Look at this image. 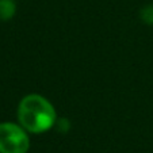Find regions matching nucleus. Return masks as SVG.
<instances>
[{
    "mask_svg": "<svg viewBox=\"0 0 153 153\" xmlns=\"http://www.w3.org/2000/svg\"><path fill=\"white\" fill-rule=\"evenodd\" d=\"M22 125L12 122L0 123V153H27L30 138Z\"/></svg>",
    "mask_w": 153,
    "mask_h": 153,
    "instance_id": "2",
    "label": "nucleus"
},
{
    "mask_svg": "<svg viewBox=\"0 0 153 153\" xmlns=\"http://www.w3.org/2000/svg\"><path fill=\"white\" fill-rule=\"evenodd\" d=\"M141 18L146 25H153V6H146L141 11Z\"/></svg>",
    "mask_w": 153,
    "mask_h": 153,
    "instance_id": "4",
    "label": "nucleus"
},
{
    "mask_svg": "<svg viewBox=\"0 0 153 153\" xmlns=\"http://www.w3.org/2000/svg\"><path fill=\"white\" fill-rule=\"evenodd\" d=\"M16 12V6L12 0H0V20H8Z\"/></svg>",
    "mask_w": 153,
    "mask_h": 153,
    "instance_id": "3",
    "label": "nucleus"
},
{
    "mask_svg": "<svg viewBox=\"0 0 153 153\" xmlns=\"http://www.w3.org/2000/svg\"><path fill=\"white\" fill-rule=\"evenodd\" d=\"M18 121L23 129L39 134L52 129L57 122L53 104L38 94L26 95L18 106Z\"/></svg>",
    "mask_w": 153,
    "mask_h": 153,
    "instance_id": "1",
    "label": "nucleus"
}]
</instances>
